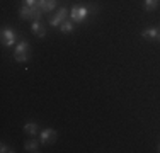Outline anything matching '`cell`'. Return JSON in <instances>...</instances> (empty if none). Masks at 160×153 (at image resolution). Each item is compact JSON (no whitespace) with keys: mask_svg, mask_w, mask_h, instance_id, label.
Listing matches in <instances>:
<instances>
[{"mask_svg":"<svg viewBox=\"0 0 160 153\" xmlns=\"http://www.w3.org/2000/svg\"><path fill=\"white\" fill-rule=\"evenodd\" d=\"M41 10L36 7H29V5H24L21 9V17L22 19H32V21H41Z\"/></svg>","mask_w":160,"mask_h":153,"instance_id":"3957f363","label":"cell"},{"mask_svg":"<svg viewBox=\"0 0 160 153\" xmlns=\"http://www.w3.org/2000/svg\"><path fill=\"white\" fill-rule=\"evenodd\" d=\"M14 58L19 63H24V61L29 60V43L28 41H21L16 46V51H14Z\"/></svg>","mask_w":160,"mask_h":153,"instance_id":"6da1fadb","label":"cell"},{"mask_svg":"<svg viewBox=\"0 0 160 153\" xmlns=\"http://www.w3.org/2000/svg\"><path fill=\"white\" fill-rule=\"evenodd\" d=\"M38 9L41 12H51L56 9V0H38Z\"/></svg>","mask_w":160,"mask_h":153,"instance_id":"52a82bcc","label":"cell"},{"mask_svg":"<svg viewBox=\"0 0 160 153\" xmlns=\"http://www.w3.org/2000/svg\"><path fill=\"white\" fill-rule=\"evenodd\" d=\"M60 29H62V32H65V34H70L72 31H73V21H63L62 24H60Z\"/></svg>","mask_w":160,"mask_h":153,"instance_id":"8fae6325","label":"cell"},{"mask_svg":"<svg viewBox=\"0 0 160 153\" xmlns=\"http://www.w3.org/2000/svg\"><path fill=\"white\" fill-rule=\"evenodd\" d=\"M142 36H143V37H150V39H157V36H158V27H150V29L143 31Z\"/></svg>","mask_w":160,"mask_h":153,"instance_id":"30bf717a","label":"cell"},{"mask_svg":"<svg viewBox=\"0 0 160 153\" xmlns=\"http://www.w3.org/2000/svg\"><path fill=\"white\" fill-rule=\"evenodd\" d=\"M0 148H2V150H0L2 153H9V151H14L12 148H9V146H7V145H3V143H2V146H0Z\"/></svg>","mask_w":160,"mask_h":153,"instance_id":"9a60e30c","label":"cell"},{"mask_svg":"<svg viewBox=\"0 0 160 153\" xmlns=\"http://www.w3.org/2000/svg\"><path fill=\"white\" fill-rule=\"evenodd\" d=\"M39 141L43 145H49V143H55L56 141V131L51 128L44 129V131H41V136H39Z\"/></svg>","mask_w":160,"mask_h":153,"instance_id":"5b68a950","label":"cell"},{"mask_svg":"<svg viewBox=\"0 0 160 153\" xmlns=\"http://www.w3.org/2000/svg\"><path fill=\"white\" fill-rule=\"evenodd\" d=\"M24 131L28 133V135H31V136L38 135V124L36 122H28V124L24 126Z\"/></svg>","mask_w":160,"mask_h":153,"instance_id":"7c38bea8","label":"cell"},{"mask_svg":"<svg viewBox=\"0 0 160 153\" xmlns=\"http://www.w3.org/2000/svg\"><path fill=\"white\" fill-rule=\"evenodd\" d=\"M67 15H70L68 9H67V7H62V9H58V12H56L55 17L49 21V24H51V26H60V24L65 21V19H67Z\"/></svg>","mask_w":160,"mask_h":153,"instance_id":"8992f818","label":"cell"},{"mask_svg":"<svg viewBox=\"0 0 160 153\" xmlns=\"http://www.w3.org/2000/svg\"><path fill=\"white\" fill-rule=\"evenodd\" d=\"M157 39L160 41V29H158V36H157Z\"/></svg>","mask_w":160,"mask_h":153,"instance_id":"2e32d148","label":"cell"},{"mask_svg":"<svg viewBox=\"0 0 160 153\" xmlns=\"http://www.w3.org/2000/svg\"><path fill=\"white\" fill-rule=\"evenodd\" d=\"M31 31H32V34H36L38 37H44V36H46V29L43 27L41 21H34L32 26H31Z\"/></svg>","mask_w":160,"mask_h":153,"instance_id":"ba28073f","label":"cell"},{"mask_svg":"<svg viewBox=\"0 0 160 153\" xmlns=\"http://www.w3.org/2000/svg\"><path fill=\"white\" fill-rule=\"evenodd\" d=\"M89 15V9L87 7H78V5H73L72 7V10H70V19L73 22H83L85 21V17Z\"/></svg>","mask_w":160,"mask_h":153,"instance_id":"7a4b0ae2","label":"cell"},{"mask_svg":"<svg viewBox=\"0 0 160 153\" xmlns=\"http://www.w3.org/2000/svg\"><path fill=\"white\" fill-rule=\"evenodd\" d=\"M24 148L28 151H39V143H38L36 140H29L28 143L24 145Z\"/></svg>","mask_w":160,"mask_h":153,"instance_id":"4fadbf2b","label":"cell"},{"mask_svg":"<svg viewBox=\"0 0 160 153\" xmlns=\"http://www.w3.org/2000/svg\"><path fill=\"white\" fill-rule=\"evenodd\" d=\"M158 3H160V0H145V2H143V9L150 12V10H155V9H157Z\"/></svg>","mask_w":160,"mask_h":153,"instance_id":"9c48e42d","label":"cell"},{"mask_svg":"<svg viewBox=\"0 0 160 153\" xmlns=\"http://www.w3.org/2000/svg\"><path fill=\"white\" fill-rule=\"evenodd\" d=\"M16 41H17V36H16V32H14L12 29H9V27L2 29V43H3V46H14Z\"/></svg>","mask_w":160,"mask_h":153,"instance_id":"277c9868","label":"cell"},{"mask_svg":"<svg viewBox=\"0 0 160 153\" xmlns=\"http://www.w3.org/2000/svg\"><path fill=\"white\" fill-rule=\"evenodd\" d=\"M158 151H160V145H158Z\"/></svg>","mask_w":160,"mask_h":153,"instance_id":"e0dca14e","label":"cell"},{"mask_svg":"<svg viewBox=\"0 0 160 153\" xmlns=\"http://www.w3.org/2000/svg\"><path fill=\"white\" fill-rule=\"evenodd\" d=\"M24 3H26V5H29V7H36L38 5V0H24Z\"/></svg>","mask_w":160,"mask_h":153,"instance_id":"5bb4252c","label":"cell"}]
</instances>
